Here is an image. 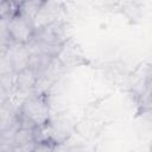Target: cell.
<instances>
[{"label":"cell","instance_id":"4","mask_svg":"<svg viewBox=\"0 0 152 152\" xmlns=\"http://www.w3.org/2000/svg\"><path fill=\"white\" fill-rule=\"evenodd\" d=\"M7 56L11 59V63L15 72L27 68V62L30 56V50L27 44H19L13 42L7 50Z\"/></svg>","mask_w":152,"mask_h":152},{"label":"cell","instance_id":"10","mask_svg":"<svg viewBox=\"0 0 152 152\" xmlns=\"http://www.w3.org/2000/svg\"><path fill=\"white\" fill-rule=\"evenodd\" d=\"M18 13V2L15 0H4L0 2V20L8 21Z\"/></svg>","mask_w":152,"mask_h":152},{"label":"cell","instance_id":"2","mask_svg":"<svg viewBox=\"0 0 152 152\" xmlns=\"http://www.w3.org/2000/svg\"><path fill=\"white\" fill-rule=\"evenodd\" d=\"M6 28L13 42L19 44H28L34 33V21L20 14H15L6 21Z\"/></svg>","mask_w":152,"mask_h":152},{"label":"cell","instance_id":"9","mask_svg":"<svg viewBox=\"0 0 152 152\" xmlns=\"http://www.w3.org/2000/svg\"><path fill=\"white\" fill-rule=\"evenodd\" d=\"M17 126V112L6 103L0 106V129L2 132Z\"/></svg>","mask_w":152,"mask_h":152},{"label":"cell","instance_id":"12","mask_svg":"<svg viewBox=\"0 0 152 152\" xmlns=\"http://www.w3.org/2000/svg\"><path fill=\"white\" fill-rule=\"evenodd\" d=\"M6 101H7V91L2 89V87L0 86V106L5 104Z\"/></svg>","mask_w":152,"mask_h":152},{"label":"cell","instance_id":"6","mask_svg":"<svg viewBox=\"0 0 152 152\" xmlns=\"http://www.w3.org/2000/svg\"><path fill=\"white\" fill-rule=\"evenodd\" d=\"M53 58L55 57H52L48 53H43V52H38V51H30L27 66L30 69H32L37 75H40L48 69V66L50 65V63L52 62Z\"/></svg>","mask_w":152,"mask_h":152},{"label":"cell","instance_id":"5","mask_svg":"<svg viewBox=\"0 0 152 152\" xmlns=\"http://www.w3.org/2000/svg\"><path fill=\"white\" fill-rule=\"evenodd\" d=\"M46 1L48 0H26L18 2V14L34 21L44 8Z\"/></svg>","mask_w":152,"mask_h":152},{"label":"cell","instance_id":"15","mask_svg":"<svg viewBox=\"0 0 152 152\" xmlns=\"http://www.w3.org/2000/svg\"><path fill=\"white\" fill-rule=\"evenodd\" d=\"M4 24H5V21H1V20H0V26H1V25H4Z\"/></svg>","mask_w":152,"mask_h":152},{"label":"cell","instance_id":"7","mask_svg":"<svg viewBox=\"0 0 152 152\" xmlns=\"http://www.w3.org/2000/svg\"><path fill=\"white\" fill-rule=\"evenodd\" d=\"M37 77L38 75L28 66L20 70L15 72V88L25 91H32L36 86Z\"/></svg>","mask_w":152,"mask_h":152},{"label":"cell","instance_id":"11","mask_svg":"<svg viewBox=\"0 0 152 152\" xmlns=\"http://www.w3.org/2000/svg\"><path fill=\"white\" fill-rule=\"evenodd\" d=\"M11 72H15L13 69V65L11 63V59L8 58L7 53L2 57H0V76L6 75V74H11Z\"/></svg>","mask_w":152,"mask_h":152},{"label":"cell","instance_id":"13","mask_svg":"<svg viewBox=\"0 0 152 152\" xmlns=\"http://www.w3.org/2000/svg\"><path fill=\"white\" fill-rule=\"evenodd\" d=\"M0 142H2V131L0 129Z\"/></svg>","mask_w":152,"mask_h":152},{"label":"cell","instance_id":"3","mask_svg":"<svg viewBox=\"0 0 152 152\" xmlns=\"http://www.w3.org/2000/svg\"><path fill=\"white\" fill-rule=\"evenodd\" d=\"M31 40L48 43V44L63 45V43L66 40L65 26L62 23L53 21V23L45 24L40 27H36Z\"/></svg>","mask_w":152,"mask_h":152},{"label":"cell","instance_id":"14","mask_svg":"<svg viewBox=\"0 0 152 152\" xmlns=\"http://www.w3.org/2000/svg\"><path fill=\"white\" fill-rule=\"evenodd\" d=\"M17 2H21V1H26V0H15Z\"/></svg>","mask_w":152,"mask_h":152},{"label":"cell","instance_id":"8","mask_svg":"<svg viewBox=\"0 0 152 152\" xmlns=\"http://www.w3.org/2000/svg\"><path fill=\"white\" fill-rule=\"evenodd\" d=\"M36 142V135H34V128H27V127H17L13 135V151L14 148L19 146H24L27 144Z\"/></svg>","mask_w":152,"mask_h":152},{"label":"cell","instance_id":"16","mask_svg":"<svg viewBox=\"0 0 152 152\" xmlns=\"http://www.w3.org/2000/svg\"><path fill=\"white\" fill-rule=\"evenodd\" d=\"M1 1H4V0H0V2H1Z\"/></svg>","mask_w":152,"mask_h":152},{"label":"cell","instance_id":"1","mask_svg":"<svg viewBox=\"0 0 152 152\" xmlns=\"http://www.w3.org/2000/svg\"><path fill=\"white\" fill-rule=\"evenodd\" d=\"M17 113L26 118L34 127H37L48 124L50 110L49 104L43 95L31 93V95L24 101Z\"/></svg>","mask_w":152,"mask_h":152}]
</instances>
